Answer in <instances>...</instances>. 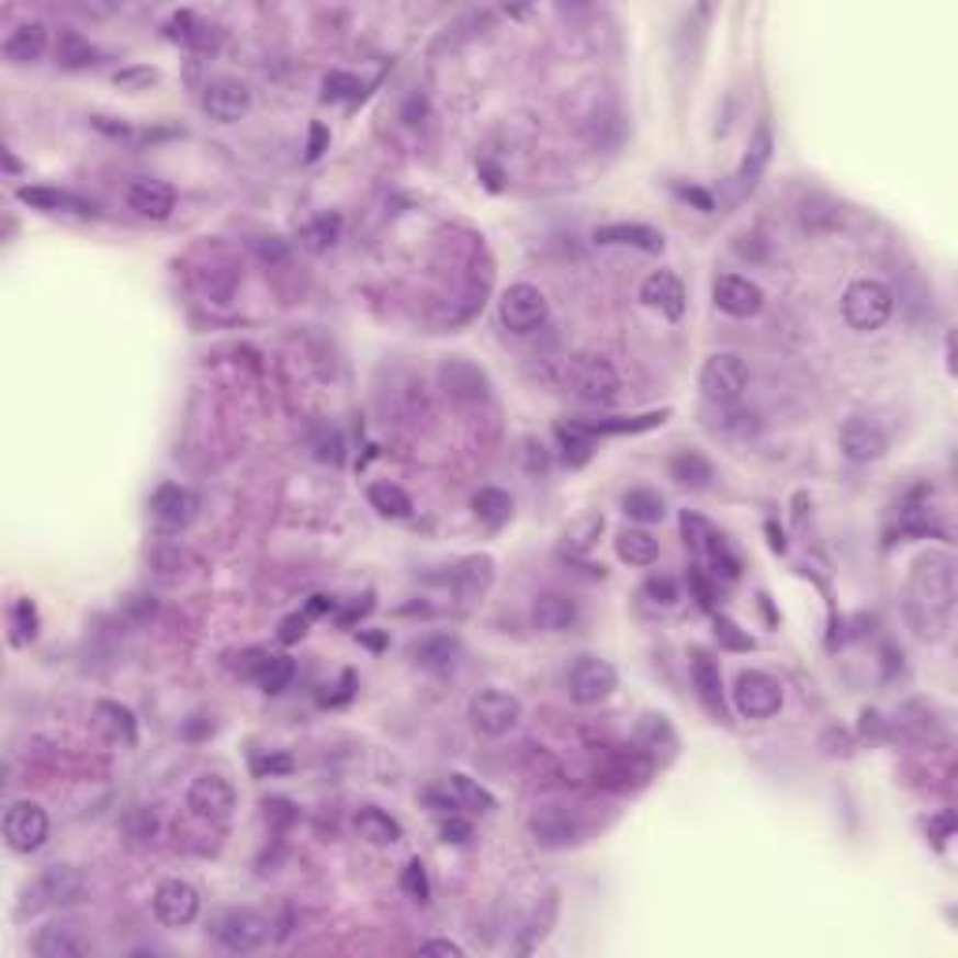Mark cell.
I'll use <instances>...</instances> for the list:
<instances>
[{"instance_id": "6da1fadb", "label": "cell", "mask_w": 958, "mask_h": 958, "mask_svg": "<svg viewBox=\"0 0 958 958\" xmlns=\"http://www.w3.org/2000/svg\"><path fill=\"white\" fill-rule=\"evenodd\" d=\"M910 596H914V607L928 610V625L944 629L955 607V562L939 551L921 554L910 577Z\"/></svg>"}, {"instance_id": "7a4b0ae2", "label": "cell", "mask_w": 958, "mask_h": 958, "mask_svg": "<svg viewBox=\"0 0 958 958\" xmlns=\"http://www.w3.org/2000/svg\"><path fill=\"white\" fill-rule=\"evenodd\" d=\"M895 312V296L883 281L876 278H857L843 292V318L854 326L857 334H872Z\"/></svg>"}, {"instance_id": "3957f363", "label": "cell", "mask_w": 958, "mask_h": 958, "mask_svg": "<svg viewBox=\"0 0 958 958\" xmlns=\"http://www.w3.org/2000/svg\"><path fill=\"white\" fill-rule=\"evenodd\" d=\"M565 386L581 401H588V405H610L618 397V390H622V379H618V371L610 368V360H604V356L581 352L565 363Z\"/></svg>"}, {"instance_id": "277c9868", "label": "cell", "mask_w": 958, "mask_h": 958, "mask_svg": "<svg viewBox=\"0 0 958 958\" xmlns=\"http://www.w3.org/2000/svg\"><path fill=\"white\" fill-rule=\"evenodd\" d=\"M214 939L229 955H251L270 939V921L251 906H233L214 917Z\"/></svg>"}, {"instance_id": "5b68a950", "label": "cell", "mask_w": 958, "mask_h": 958, "mask_svg": "<svg viewBox=\"0 0 958 958\" xmlns=\"http://www.w3.org/2000/svg\"><path fill=\"white\" fill-rule=\"evenodd\" d=\"M745 390H750V368H745L742 356L734 352L708 356L705 368H700V394L711 405H737Z\"/></svg>"}, {"instance_id": "8992f818", "label": "cell", "mask_w": 958, "mask_h": 958, "mask_svg": "<svg viewBox=\"0 0 958 958\" xmlns=\"http://www.w3.org/2000/svg\"><path fill=\"white\" fill-rule=\"evenodd\" d=\"M525 719V705L506 689H480L469 700V723L483 737H501L509 734Z\"/></svg>"}, {"instance_id": "52a82bcc", "label": "cell", "mask_w": 958, "mask_h": 958, "mask_svg": "<svg viewBox=\"0 0 958 958\" xmlns=\"http://www.w3.org/2000/svg\"><path fill=\"white\" fill-rule=\"evenodd\" d=\"M546 315H551V304H546L543 289L528 285V281L509 285L498 300V318L509 334H536L546 323Z\"/></svg>"}, {"instance_id": "ba28073f", "label": "cell", "mask_w": 958, "mask_h": 958, "mask_svg": "<svg viewBox=\"0 0 958 958\" xmlns=\"http://www.w3.org/2000/svg\"><path fill=\"white\" fill-rule=\"evenodd\" d=\"M438 386L442 394L453 401V405H487L491 401V379L480 363L464 360V356H450V360L438 363Z\"/></svg>"}, {"instance_id": "9c48e42d", "label": "cell", "mask_w": 958, "mask_h": 958, "mask_svg": "<svg viewBox=\"0 0 958 958\" xmlns=\"http://www.w3.org/2000/svg\"><path fill=\"white\" fill-rule=\"evenodd\" d=\"M4 843L8 850L15 854H34L45 846L49 838V813L38 805V801H12L4 809Z\"/></svg>"}, {"instance_id": "30bf717a", "label": "cell", "mask_w": 958, "mask_h": 958, "mask_svg": "<svg viewBox=\"0 0 958 958\" xmlns=\"http://www.w3.org/2000/svg\"><path fill=\"white\" fill-rule=\"evenodd\" d=\"M734 708L745 719H771L782 708V686L764 670H742L734 681Z\"/></svg>"}, {"instance_id": "8fae6325", "label": "cell", "mask_w": 958, "mask_h": 958, "mask_svg": "<svg viewBox=\"0 0 958 958\" xmlns=\"http://www.w3.org/2000/svg\"><path fill=\"white\" fill-rule=\"evenodd\" d=\"M188 809L199 820H214V824H225L236 809V790L229 779L222 775H199L188 787Z\"/></svg>"}, {"instance_id": "7c38bea8", "label": "cell", "mask_w": 958, "mask_h": 958, "mask_svg": "<svg viewBox=\"0 0 958 958\" xmlns=\"http://www.w3.org/2000/svg\"><path fill=\"white\" fill-rule=\"evenodd\" d=\"M891 438L883 431L876 419L869 416H850L838 431V450L846 453V461L854 464H869V461H880L888 453Z\"/></svg>"}, {"instance_id": "4fadbf2b", "label": "cell", "mask_w": 958, "mask_h": 958, "mask_svg": "<svg viewBox=\"0 0 958 958\" xmlns=\"http://www.w3.org/2000/svg\"><path fill=\"white\" fill-rule=\"evenodd\" d=\"M199 906H203L199 891L191 888L188 880H180V876H172V880H161L158 891H154V917H158L161 925H169V928L191 925V921L199 917Z\"/></svg>"}, {"instance_id": "5bb4252c", "label": "cell", "mask_w": 958, "mask_h": 958, "mask_svg": "<svg viewBox=\"0 0 958 958\" xmlns=\"http://www.w3.org/2000/svg\"><path fill=\"white\" fill-rule=\"evenodd\" d=\"M711 300H715V307L730 318H753L760 315L764 307V289L756 285V281L742 278V273H719L715 281H711Z\"/></svg>"}, {"instance_id": "9a60e30c", "label": "cell", "mask_w": 958, "mask_h": 958, "mask_svg": "<svg viewBox=\"0 0 958 958\" xmlns=\"http://www.w3.org/2000/svg\"><path fill=\"white\" fill-rule=\"evenodd\" d=\"M528 832L540 846H551V850H562V846L581 843V820L577 813H570L565 805H536L532 816H528Z\"/></svg>"}, {"instance_id": "2e32d148", "label": "cell", "mask_w": 958, "mask_h": 958, "mask_svg": "<svg viewBox=\"0 0 958 958\" xmlns=\"http://www.w3.org/2000/svg\"><path fill=\"white\" fill-rule=\"evenodd\" d=\"M31 895H34L31 906H76L87 895V880L71 865H53V869H45L34 880Z\"/></svg>"}, {"instance_id": "e0dca14e", "label": "cell", "mask_w": 958, "mask_h": 958, "mask_svg": "<svg viewBox=\"0 0 958 958\" xmlns=\"http://www.w3.org/2000/svg\"><path fill=\"white\" fill-rule=\"evenodd\" d=\"M615 689H618V670L610 667L607 660L588 655V660H581L577 667L570 670V697L577 700V705H584V708L604 705Z\"/></svg>"}, {"instance_id": "ac0fdd59", "label": "cell", "mask_w": 958, "mask_h": 958, "mask_svg": "<svg viewBox=\"0 0 958 958\" xmlns=\"http://www.w3.org/2000/svg\"><path fill=\"white\" fill-rule=\"evenodd\" d=\"M195 514H199V498L191 495L188 487H180V483H161L150 495V517L161 532H180V528L195 521Z\"/></svg>"}, {"instance_id": "d6986e66", "label": "cell", "mask_w": 958, "mask_h": 958, "mask_svg": "<svg viewBox=\"0 0 958 958\" xmlns=\"http://www.w3.org/2000/svg\"><path fill=\"white\" fill-rule=\"evenodd\" d=\"M591 240L599 248H633V251H644V255H660L667 248L660 229L652 225H641V222H610V225H596L591 229Z\"/></svg>"}, {"instance_id": "ffe728a7", "label": "cell", "mask_w": 958, "mask_h": 958, "mask_svg": "<svg viewBox=\"0 0 958 958\" xmlns=\"http://www.w3.org/2000/svg\"><path fill=\"white\" fill-rule=\"evenodd\" d=\"M251 109V90L240 79H214L203 90V113L217 124H236Z\"/></svg>"}, {"instance_id": "44dd1931", "label": "cell", "mask_w": 958, "mask_h": 958, "mask_svg": "<svg viewBox=\"0 0 958 958\" xmlns=\"http://www.w3.org/2000/svg\"><path fill=\"white\" fill-rule=\"evenodd\" d=\"M689 674H692V689H697L700 705H705L715 719H726V700H723V674H719V663L711 660V652L705 647H692L689 660Z\"/></svg>"}, {"instance_id": "7402d4cb", "label": "cell", "mask_w": 958, "mask_h": 958, "mask_svg": "<svg viewBox=\"0 0 958 958\" xmlns=\"http://www.w3.org/2000/svg\"><path fill=\"white\" fill-rule=\"evenodd\" d=\"M641 300L647 307H655L660 315H667L678 323L681 315H686V285H681L678 278H674L670 270H655L647 273V278L641 281Z\"/></svg>"}, {"instance_id": "603a6c76", "label": "cell", "mask_w": 958, "mask_h": 958, "mask_svg": "<svg viewBox=\"0 0 958 958\" xmlns=\"http://www.w3.org/2000/svg\"><path fill=\"white\" fill-rule=\"evenodd\" d=\"M127 206L135 210L139 217H150V222H166L177 206V191H172L166 180H132L127 184Z\"/></svg>"}, {"instance_id": "cb8c5ba5", "label": "cell", "mask_w": 958, "mask_h": 958, "mask_svg": "<svg viewBox=\"0 0 958 958\" xmlns=\"http://www.w3.org/2000/svg\"><path fill=\"white\" fill-rule=\"evenodd\" d=\"M532 622L543 633H565V629L581 622V604L573 596H562V591H543L532 604Z\"/></svg>"}, {"instance_id": "d4e9b609", "label": "cell", "mask_w": 958, "mask_h": 958, "mask_svg": "<svg viewBox=\"0 0 958 958\" xmlns=\"http://www.w3.org/2000/svg\"><path fill=\"white\" fill-rule=\"evenodd\" d=\"M442 793H446V809H464V813H495V809H498L495 793H491L487 787H480L476 779H469V775H461V771L446 775Z\"/></svg>"}, {"instance_id": "484cf974", "label": "cell", "mask_w": 958, "mask_h": 958, "mask_svg": "<svg viewBox=\"0 0 958 958\" xmlns=\"http://www.w3.org/2000/svg\"><path fill=\"white\" fill-rule=\"evenodd\" d=\"M45 49H49V31H45V23H20L12 34L4 38V45H0V53H4V60L12 64H34L45 57Z\"/></svg>"}, {"instance_id": "4316f807", "label": "cell", "mask_w": 958, "mask_h": 958, "mask_svg": "<svg viewBox=\"0 0 958 958\" xmlns=\"http://www.w3.org/2000/svg\"><path fill=\"white\" fill-rule=\"evenodd\" d=\"M771 150H775L771 127L768 124H756V132H753V139H750V150H745L742 166H737V172H734L737 191H753L756 188V180L764 177V169H768V161H771Z\"/></svg>"}, {"instance_id": "83f0119b", "label": "cell", "mask_w": 958, "mask_h": 958, "mask_svg": "<svg viewBox=\"0 0 958 958\" xmlns=\"http://www.w3.org/2000/svg\"><path fill=\"white\" fill-rule=\"evenodd\" d=\"M248 674H255V681L262 686V692H270V697H278V692H285L292 686V678H296V663L289 660V655H267V652H248Z\"/></svg>"}, {"instance_id": "f1b7e54d", "label": "cell", "mask_w": 958, "mask_h": 958, "mask_svg": "<svg viewBox=\"0 0 958 958\" xmlns=\"http://www.w3.org/2000/svg\"><path fill=\"white\" fill-rule=\"evenodd\" d=\"M356 835L363 838V843H371V846H394V843H401V838H405V827L397 824L394 816L386 813V809H379V805H363L360 813H356Z\"/></svg>"}, {"instance_id": "f546056e", "label": "cell", "mask_w": 958, "mask_h": 958, "mask_svg": "<svg viewBox=\"0 0 958 958\" xmlns=\"http://www.w3.org/2000/svg\"><path fill=\"white\" fill-rule=\"evenodd\" d=\"M90 944L71 925H45L34 936V955L38 958H79L87 955Z\"/></svg>"}, {"instance_id": "4dcf8cb0", "label": "cell", "mask_w": 958, "mask_h": 958, "mask_svg": "<svg viewBox=\"0 0 958 958\" xmlns=\"http://www.w3.org/2000/svg\"><path fill=\"white\" fill-rule=\"evenodd\" d=\"M408 655H413V663H419L424 670H450L461 655V641L450 633H435V636L416 641L413 647H408Z\"/></svg>"}, {"instance_id": "1f68e13d", "label": "cell", "mask_w": 958, "mask_h": 958, "mask_svg": "<svg viewBox=\"0 0 958 958\" xmlns=\"http://www.w3.org/2000/svg\"><path fill=\"white\" fill-rule=\"evenodd\" d=\"M15 195H20V203L38 206V210H53V214H79V217L94 214V203H87V199L71 195V191H57V188H20Z\"/></svg>"}, {"instance_id": "d6a6232c", "label": "cell", "mask_w": 958, "mask_h": 958, "mask_svg": "<svg viewBox=\"0 0 958 958\" xmlns=\"http://www.w3.org/2000/svg\"><path fill=\"white\" fill-rule=\"evenodd\" d=\"M94 726L102 730L113 745H135V715L124 705L98 700V705H94Z\"/></svg>"}, {"instance_id": "836d02e7", "label": "cell", "mask_w": 958, "mask_h": 958, "mask_svg": "<svg viewBox=\"0 0 958 958\" xmlns=\"http://www.w3.org/2000/svg\"><path fill=\"white\" fill-rule=\"evenodd\" d=\"M667 408L660 413H644V416H615V419H581V427L588 431L591 438L596 435H636V431H652V427H663L667 424Z\"/></svg>"}, {"instance_id": "e575fe53", "label": "cell", "mask_w": 958, "mask_h": 958, "mask_svg": "<svg viewBox=\"0 0 958 958\" xmlns=\"http://www.w3.org/2000/svg\"><path fill=\"white\" fill-rule=\"evenodd\" d=\"M670 480H678L681 487H689V491H708L711 480H715V469H711V461L705 458V453L681 450L670 458Z\"/></svg>"}, {"instance_id": "d590c367", "label": "cell", "mask_w": 958, "mask_h": 958, "mask_svg": "<svg viewBox=\"0 0 958 958\" xmlns=\"http://www.w3.org/2000/svg\"><path fill=\"white\" fill-rule=\"evenodd\" d=\"M615 551H618V559L629 562V565H652L655 559H660V540H655L647 528H625V532H618Z\"/></svg>"}, {"instance_id": "8d00e7d4", "label": "cell", "mask_w": 958, "mask_h": 958, "mask_svg": "<svg viewBox=\"0 0 958 958\" xmlns=\"http://www.w3.org/2000/svg\"><path fill=\"white\" fill-rule=\"evenodd\" d=\"M622 509L629 514V521L655 525V521H663V517H667V498H663L660 491H652V487H633V491H625Z\"/></svg>"}, {"instance_id": "74e56055", "label": "cell", "mask_w": 958, "mask_h": 958, "mask_svg": "<svg viewBox=\"0 0 958 958\" xmlns=\"http://www.w3.org/2000/svg\"><path fill=\"white\" fill-rule=\"evenodd\" d=\"M472 509H476V517L487 528H501L509 517H514V498H509V491L480 487L476 495H472Z\"/></svg>"}, {"instance_id": "f35d334b", "label": "cell", "mask_w": 958, "mask_h": 958, "mask_svg": "<svg viewBox=\"0 0 958 958\" xmlns=\"http://www.w3.org/2000/svg\"><path fill=\"white\" fill-rule=\"evenodd\" d=\"M368 501H371V509H379V514L390 517V521H405V517H413V498H408L397 483H371Z\"/></svg>"}, {"instance_id": "ab89813d", "label": "cell", "mask_w": 958, "mask_h": 958, "mask_svg": "<svg viewBox=\"0 0 958 958\" xmlns=\"http://www.w3.org/2000/svg\"><path fill=\"white\" fill-rule=\"evenodd\" d=\"M98 57H102V53H98L79 31H60V38H57L60 68H90V64H98Z\"/></svg>"}, {"instance_id": "60d3db41", "label": "cell", "mask_w": 958, "mask_h": 958, "mask_svg": "<svg viewBox=\"0 0 958 958\" xmlns=\"http://www.w3.org/2000/svg\"><path fill=\"white\" fill-rule=\"evenodd\" d=\"M169 38L184 42V45H195V49H206V45H214V31L199 20L195 12H177L172 20L166 23Z\"/></svg>"}, {"instance_id": "b9f144b4", "label": "cell", "mask_w": 958, "mask_h": 958, "mask_svg": "<svg viewBox=\"0 0 958 958\" xmlns=\"http://www.w3.org/2000/svg\"><path fill=\"white\" fill-rule=\"evenodd\" d=\"M559 442H562V458L570 469H581V464L591 458V450H596V438L584 431L581 424H559Z\"/></svg>"}, {"instance_id": "7bdbcfd3", "label": "cell", "mask_w": 958, "mask_h": 958, "mask_svg": "<svg viewBox=\"0 0 958 958\" xmlns=\"http://www.w3.org/2000/svg\"><path fill=\"white\" fill-rule=\"evenodd\" d=\"M337 236H341V217L323 214V217H315L304 233H300V240H304V248H312V251H326V248H334V244H337Z\"/></svg>"}, {"instance_id": "ee69618b", "label": "cell", "mask_w": 958, "mask_h": 958, "mask_svg": "<svg viewBox=\"0 0 958 958\" xmlns=\"http://www.w3.org/2000/svg\"><path fill=\"white\" fill-rule=\"evenodd\" d=\"M8 622H12L15 644H31L38 636V610H34L31 599H15L12 610H8Z\"/></svg>"}, {"instance_id": "f6af8a7d", "label": "cell", "mask_w": 958, "mask_h": 958, "mask_svg": "<svg viewBox=\"0 0 958 958\" xmlns=\"http://www.w3.org/2000/svg\"><path fill=\"white\" fill-rule=\"evenodd\" d=\"M641 599L655 610H667V607L678 604V581L667 577V573H652L641 588Z\"/></svg>"}, {"instance_id": "bcb514c9", "label": "cell", "mask_w": 958, "mask_h": 958, "mask_svg": "<svg viewBox=\"0 0 958 958\" xmlns=\"http://www.w3.org/2000/svg\"><path fill=\"white\" fill-rule=\"evenodd\" d=\"M726 408L723 416H719L715 431H723L730 438H750L760 431V419H756V413H750V408H734V405H719Z\"/></svg>"}, {"instance_id": "7dc6e473", "label": "cell", "mask_w": 958, "mask_h": 958, "mask_svg": "<svg viewBox=\"0 0 958 958\" xmlns=\"http://www.w3.org/2000/svg\"><path fill=\"white\" fill-rule=\"evenodd\" d=\"M363 94V83L349 71H330L323 79V102H352V98Z\"/></svg>"}, {"instance_id": "c3c4849f", "label": "cell", "mask_w": 958, "mask_h": 958, "mask_svg": "<svg viewBox=\"0 0 958 958\" xmlns=\"http://www.w3.org/2000/svg\"><path fill=\"white\" fill-rule=\"evenodd\" d=\"M401 891L413 902H431V883H427V869L419 857H413V861L405 865V872H401Z\"/></svg>"}, {"instance_id": "681fc988", "label": "cell", "mask_w": 958, "mask_h": 958, "mask_svg": "<svg viewBox=\"0 0 958 958\" xmlns=\"http://www.w3.org/2000/svg\"><path fill=\"white\" fill-rule=\"evenodd\" d=\"M681 536H686V546L689 551H705V546L711 543V536H715V528H711L705 517H697V514H681Z\"/></svg>"}, {"instance_id": "f907efd6", "label": "cell", "mask_w": 958, "mask_h": 958, "mask_svg": "<svg viewBox=\"0 0 958 958\" xmlns=\"http://www.w3.org/2000/svg\"><path fill=\"white\" fill-rule=\"evenodd\" d=\"M715 636H719V641H723L726 647H737V652H750V647H753V636L737 633V625L730 622V618H719V615H715Z\"/></svg>"}, {"instance_id": "816d5d0a", "label": "cell", "mask_w": 958, "mask_h": 958, "mask_svg": "<svg viewBox=\"0 0 958 958\" xmlns=\"http://www.w3.org/2000/svg\"><path fill=\"white\" fill-rule=\"evenodd\" d=\"M312 446H315V458L318 461L341 464V458H345V453H341V438H337V431H326V427H323V435H318Z\"/></svg>"}, {"instance_id": "f5cc1de1", "label": "cell", "mask_w": 958, "mask_h": 958, "mask_svg": "<svg viewBox=\"0 0 958 958\" xmlns=\"http://www.w3.org/2000/svg\"><path fill=\"white\" fill-rule=\"evenodd\" d=\"M113 83L127 87V90L150 87V83H158V71H154V68H124V71H116V76H113Z\"/></svg>"}, {"instance_id": "db71d44e", "label": "cell", "mask_w": 958, "mask_h": 958, "mask_svg": "<svg viewBox=\"0 0 958 958\" xmlns=\"http://www.w3.org/2000/svg\"><path fill=\"white\" fill-rule=\"evenodd\" d=\"M442 838H446V843H453V846H464L472 838V824L464 816H446L442 820Z\"/></svg>"}, {"instance_id": "11a10c76", "label": "cell", "mask_w": 958, "mask_h": 958, "mask_svg": "<svg viewBox=\"0 0 958 958\" xmlns=\"http://www.w3.org/2000/svg\"><path fill=\"white\" fill-rule=\"evenodd\" d=\"M307 633V615H289L285 622H281V644H296L300 636Z\"/></svg>"}, {"instance_id": "9f6ffc18", "label": "cell", "mask_w": 958, "mask_h": 958, "mask_svg": "<svg viewBox=\"0 0 958 958\" xmlns=\"http://www.w3.org/2000/svg\"><path fill=\"white\" fill-rule=\"evenodd\" d=\"M419 955H450V958H461L464 947L453 944V939H427V944H419Z\"/></svg>"}, {"instance_id": "6f0895ef", "label": "cell", "mask_w": 958, "mask_h": 958, "mask_svg": "<svg viewBox=\"0 0 958 958\" xmlns=\"http://www.w3.org/2000/svg\"><path fill=\"white\" fill-rule=\"evenodd\" d=\"M326 143H330V132H326L323 124H315V127H312V143H307V161H315L318 154L326 150Z\"/></svg>"}, {"instance_id": "680465c9", "label": "cell", "mask_w": 958, "mask_h": 958, "mask_svg": "<svg viewBox=\"0 0 958 958\" xmlns=\"http://www.w3.org/2000/svg\"><path fill=\"white\" fill-rule=\"evenodd\" d=\"M678 195H681V199H689V203H697L700 210H711V206H715V203H711L708 191H700V188H678Z\"/></svg>"}, {"instance_id": "91938a15", "label": "cell", "mask_w": 958, "mask_h": 958, "mask_svg": "<svg viewBox=\"0 0 958 958\" xmlns=\"http://www.w3.org/2000/svg\"><path fill=\"white\" fill-rule=\"evenodd\" d=\"M289 768H292V760H289V756H273V760L267 756V760H259V764H255V771H259V775H262V771H289Z\"/></svg>"}, {"instance_id": "94428289", "label": "cell", "mask_w": 958, "mask_h": 958, "mask_svg": "<svg viewBox=\"0 0 958 958\" xmlns=\"http://www.w3.org/2000/svg\"><path fill=\"white\" fill-rule=\"evenodd\" d=\"M323 610H334V599H326V596H312V604H307V615H323Z\"/></svg>"}]
</instances>
